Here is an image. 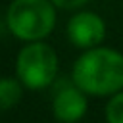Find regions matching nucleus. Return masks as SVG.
I'll list each match as a JSON object with an SVG mask.
<instances>
[{
  "label": "nucleus",
  "mask_w": 123,
  "mask_h": 123,
  "mask_svg": "<svg viewBox=\"0 0 123 123\" xmlns=\"http://www.w3.org/2000/svg\"><path fill=\"white\" fill-rule=\"evenodd\" d=\"M67 40L79 48V50H90L96 46H102L108 35V25L104 17L92 10H77L69 17L65 25Z\"/></svg>",
  "instance_id": "20e7f679"
},
{
  "label": "nucleus",
  "mask_w": 123,
  "mask_h": 123,
  "mask_svg": "<svg viewBox=\"0 0 123 123\" xmlns=\"http://www.w3.org/2000/svg\"><path fill=\"white\" fill-rule=\"evenodd\" d=\"M60 69V60L56 50L44 42H25L15 58V75L21 85L29 90H44L48 88Z\"/></svg>",
  "instance_id": "7ed1b4c3"
},
{
  "label": "nucleus",
  "mask_w": 123,
  "mask_h": 123,
  "mask_svg": "<svg viewBox=\"0 0 123 123\" xmlns=\"http://www.w3.org/2000/svg\"><path fill=\"white\" fill-rule=\"evenodd\" d=\"M23 85L17 77H2L0 79V110H10L17 106L23 98Z\"/></svg>",
  "instance_id": "423d86ee"
},
{
  "label": "nucleus",
  "mask_w": 123,
  "mask_h": 123,
  "mask_svg": "<svg viewBox=\"0 0 123 123\" xmlns=\"http://www.w3.org/2000/svg\"><path fill=\"white\" fill-rule=\"evenodd\" d=\"M104 119L106 123H123V90L106 98Z\"/></svg>",
  "instance_id": "0eeeda50"
},
{
  "label": "nucleus",
  "mask_w": 123,
  "mask_h": 123,
  "mask_svg": "<svg viewBox=\"0 0 123 123\" xmlns=\"http://www.w3.org/2000/svg\"><path fill=\"white\" fill-rule=\"evenodd\" d=\"M71 81L88 96L110 98L123 90V52L106 44L83 50L73 62Z\"/></svg>",
  "instance_id": "f257e3e1"
},
{
  "label": "nucleus",
  "mask_w": 123,
  "mask_h": 123,
  "mask_svg": "<svg viewBox=\"0 0 123 123\" xmlns=\"http://www.w3.org/2000/svg\"><path fill=\"white\" fill-rule=\"evenodd\" d=\"M88 111V94L73 81L62 85L52 98V113L60 123H79Z\"/></svg>",
  "instance_id": "39448f33"
},
{
  "label": "nucleus",
  "mask_w": 123,
  "mask_h": 123,
  "mask_svg": "<svg viewBox=\"0 0 123 123\" xmlns=\"http://www.w3.org/2000/svg\"><path fill=\"white\" fill-rule=\"evenodd\" d=\"M58 23V8L52 0H12L6 10L10 33L23 42H37L50 37Z\"/></svg>",
  "instance_id": "f03ea898"
},
{
  "label": "nucleus",
  "mask_w": 123,
  "mask_h": 123,
  "mask_svg": "<svg viewBox=\"0 0 123 123\" xmlns=\"http://www.w3.org/2000/svg\"><path fill=\"white\" fill-rule=\"evenodd\" d=\"M54 6L58 10H65V12H77L81 8H85L90 0H52Z\"/></svg>",
  "instance_id": "6e6552de"
}]
</instances>
